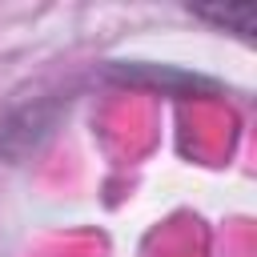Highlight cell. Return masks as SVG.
<instances>
[{
  "label": "cell",
  "instance_id": "cell-1",
  "mask_svg": "<svg viewBox=\"0 0 257 257\" xmlns=\"http://www.w3.org/2000/svg\"><path fill=\"white\" fill-rule=\"evenodd\" d=\"M197 16L201 20H217V24H233L237 32H249V24H253V8L245 4V8H197Z\"/></svg>",
  "mask_w": 257,
  "mask_h": 257
}]
</instances>
